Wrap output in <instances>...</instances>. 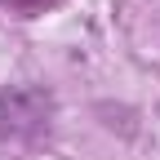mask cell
Listing matches in <instances>:
<instances>
[{
    "instance_id": "6da1fadb",
    "label": "cell",
    "mask_w": 160,
    "mask_h": 160,
    "mask_svg": "<svg viewBox=\"0 0 160 160\" xmlns=\"http://www.w3.org/2000/svg\"><path fill=\"white\" fill-rule=\"evenodd\" d=\"M45 120V98L22 89V93H0V133H22Z\"/></svg>"
},
{
    "instance_id": "7a4b0ae2",
    "label": "cell",
    "mask_w": 160,
    "mask_h": 160,
    "mask_svg": "<svg viewBox=\"0 0 160 160\" xmlns=\"http://www.w3.org/2000/svg\"><path fill=\"white\" fill-rule=\"evenodd\" d=\"M0 5H9V9H45L49 0H0Z\"/></svg>"
}]
</instances>
